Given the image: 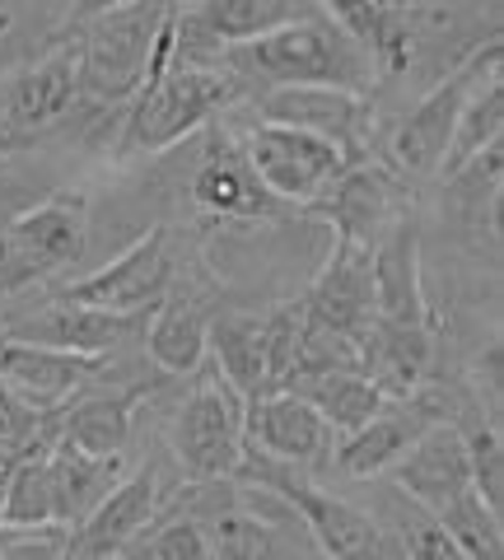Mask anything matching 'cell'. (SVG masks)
<instances>
[{
  "mask_svg": "<svg viewBox=\"0 0 504 560\" xmlns=\"http://www.w3.org/2000/svg\"><path fill=\"white\" fill-rule=\"evenodd\" d=\"M173 5H108L80 24V98L127 103L154 80V57L173 38Z\"/></svg>",
  "mask_w": 504,
  "mask_h": 560,
  "instance_id": "3957f363",
  "label": "cell"
},
{
  "mask_svg": "<svg viewBox=\"0 0 504 560\" xmlns=\"http://www.w3.org/2000/svg\"><path fill=\"white\" fill-rule=\"evenodd\" d=\"M388 490H397L402 500H411L415 510L439 514L444 504H454L458 495L472 490V471H467V448L454 420H439L430 425L421 440H415L397 467L388 471Z\"/></svg>",
  "mask_w": 504,
  "mask_h": 560,
  "instance_id": "ac0fdd59",
  "label": "cell"
},
{
  "mask_svg": "<svg viewBox=\"0 0 504 560\" xmlns=\"http://www.w3.org/2000/svg\"><path fill=\"white\" fill-rule=\"evenodd\" d=\"M98 370H103V360H84V355H66V350L0 337V383L38 411H61L66 397L80 393Z\"/></svg>",
  "mask_w": 504,
  "mask_h": 560,
  "instance_id": "603a6c76",
  "label": "cell"
},
{
  "mask_svg": "<svg viewBox=\"0 0 504 560\" xmlns=\"http://www.w3.org/2000/svg\"><path fill=\"white\" fill-rule=\"evenodd\" d=\"M224 75L243 80H262L267 90H294V84H327V90H351L370 94L374 66L355 47V38L345 33L327 5H313L294 24L267 33L257 43L230 47L215 61Z\"/></svg>",
  "mask_w": 504,
  "mask_h": 560,
  "instance_id": "6da1fadb",
  "label": "cell"
},
{
  "mask_svg": "<svg viewBox=\"0 0 504 560\" xmlns=\"http://www.w3.org/2000/svg\"><path fill=\"white\" fill-rule=\"evenodd\" d=\"M439 528L454 537V547L467 560H504V523L500 514L485 504L477 490H467L454 504H444L439 514H430Z\"/></svg>",
  "mask_w": 504,
  "mask_h": 560,
  "instance_id": "d6a6232c",
  "label": "cell"
},
{
  "mask_svg": "<svg viewBox=\"0 0 504 560\" xmlns=\"http://www.w3.org/2000/svg\"><path fill=\"white\" fill-rule=\"evenodd\" d=\"M51 448H38L5 467V510L0 533H51L57 528V490H51ZM61 533V528H57Z\"/></svg>",
  "mask_w": 504,
  "mask_h": 560,
  "instance_id": "f546056e",
  "label": "cell"
},
{
  "mask_svg": "<svg viewBox=\"0 0 504 560\" xmlns=\"http://www.w3.org/2000/svg\"><path fill=\"white\" fill-rule=\"evenodd\" d=\"M243 160H248L253 178L262 183L271 201H290V206L318 201L323 191L355 164L351 154H341L337 145H327V140L290 131V127H271V121H257V127L243 136Z\"/></svg>",
  "mask_w": 504,
  "mask_h": 560,
  "instance_id": "9c48e42d",
  "label": "cell"
},
{
  "mask_svg": "<svg viewBox=\"0 0 504 560\" xmlns=\"http://www.w3.org/2000/svg\"><path fill=\"white\" fill-rule=\"evenodd\" d=\"M439 420H448L444 401H434L425 393H411L402 401H384L370 425H360L355 434L337 440L332 463L341 477H351V481H384L397 467V458H402L430 425H439Z\"/></svg>",
  "mask_w": 504,
  "mask_h": 560,
  "instance_id": "5bb4252c",
  "label": "cell"
},
{
  "mask_svg": "<svg viewBox=\"0 0 504 560\" xmlns=\"http://www.w3.org/2000/svg\"><path fill=\"white\" fill-rule=\"evenodd\" d=\"M206 331H211V313L201 308V300H192V294H168V300L150 313L141 337H145L154 370L197 374L206 360Z\"/></svg>",
  "mask_w": 504,
  "mask_h": 560,
  "instance_id": "f1b7e54d",
  "label": "cell"
},
{
  "mask_svg": "<svg viewBox=\"0 0 504 560\" xmlns=\"http://www.w3.org/2000/svg\"><path fill=\"white\" fill-rule=\"evenodd\" d=\"M355 370L388 401H402L425 388L434 370V327H392L370 323L355 346Z\"/></svg>",
  "mask_w": 504,
  "mask_h": 560,
  "instance_id": "7402d4cb",
  "label": "cell"
},
{
  "mask_svg": "<svg viewBox=\"0 0 504 560\" xmlns=\"http://www.w3.org/2000/svg\"><path fill=\"white\" fill-rule=\"evenodd\" d=\"M257 113H262V121H271V127L318 136L355 160L360 145H364V131H370L374 103H370V94H351V90L294 84V90H267L257 98Z\"/></svg>",
  "mask_w": 504,
  "mask_h": 560,
  "instance_id": "2e32d148",
  "label": "cell"
},
{
  "mask_svg": "<svg viewBox=\"0 0 504 560\" xmlns=\"http://www.w3.org/2000/svg\"><path fill=\"white\" fill-rule=\"evenodd\" d=\"M0 560H66V533H0Z\"/></svg>",
  "mask_w": 504,
  "mask_h": 560,
  "instance_id": "8d00e7d4",
  "label": "cell"
},
{
  "mask_svg": "<svg viewBox=\"0 0 504 560\" xmlns=\"http://www.w3.org/2000/svg\"><path fill=\"white\" fill-rule=\"evenodd\" d=\"M234 481L257 486L281 500L285 510L300 518L304 537L318 547L323 560H402L392 533L374 518L370 504H355V500L337 495V490H323L308 471H294L285 463H271L262 453L243 448Z\"/></svg>",
  "mask_w": 504,
  "mask_h": 560,
  "instance_id": "7a4b0ae2",
  "label": "cell"
},
{
  "mask_svg": "<svg viewBox=\"0 0 504 560\" xmlns=\"http://www.w3.org/2000/svg\"><path fill=\"white\" fill-rule=\"evenodd\" d=\"M243 401L215 370L192 383L173 416V458L192 486H220L234 481L243 463Z\"/></svg>",
  "mask_w": 504,
  "mask_h": 560,
  "instance_id": "ba28073f",
  "label": "cell"
},
{
  "mask_svg": "<svg viewBox=\"0 0 504 560\" xmlns=\"http://www.w3.org/2000/svg\"><path fill=\"white\" fill-rule=\"evenodd\" d=\"M10 28V10H0V33H5Z\"/></svg>",
  "mask_w": 504,
  "mask_h": 560,
  "instance_id": "f35d334b",
  "label": "cell"
},
{
  "mask_svg": "<svg viewBox=\"0 0 504 560\" xmlns=\"http://www.w3.org/2000/svg\"><path fill=\"white\" fill-rule=\"evenodd\" d=\"M80 103V57L75 43H57L33 66L14 70L0 84V150L28 140L71 113Z\"/></svg>",
  "mask_w": 504,
  "mask_h": 560,
  "instance_id": "8fae6325",
  "label": "cell"
},
{
  "mask_svg": "<svg viewBox=\"0 0 504 560\" xmlns=\"http://www.w3.org/2000/svg\"><path fill=\"white\" fill-rule=\"evenodd\" d=\"M308 210L332 224L337 243L351 248H374L397 220L411 215L402 178L384 164H351L318 201H308Z\"/></svg>",
  "mask_w": 504,
  "mask_h": 560,
  "instance_id": "7c38bea8",
  "label": "cell"
},
{
  "mask_svg": "<svg viewBox=\"0 0 504 560\" xmlns=\"http://www.w3.org/2000/svg\"><path fill=\"white\" fill-rule=\"evenodd\" d=\"M0 168H5V150H0Z\"/></svg>",
  "mask_w": 504,
  "mask_h": 560,
  "instance_id": "ab89813d",
  "label": "cell"
},
{
  "mask_svg": "<svg viewBox=\"0 0 504 560\" xmlns=\"http://www.w3.org/2000/svg\"><path fill=\"white\" fill-rule=\"evenodd\" d=\"M281 393H294L304 397L313 411H318L327 420V430L337 434V440H345V434H355L360 425H370V420L378 416V407H384V393L374 388L370 378H364L360 370H323V374H300L290 378Z\"/></svg>",
  "mask_w": 504,
  "mask_h": 560,
  "instance_id": "83f0119b",
  "label": "cell"
},
{
  "mask_svg": "<svg viewBox=\"0 0 504 560\" xmlns=\"http://www.w3.org/2000/svg\"><path fill=\"white\" fill-rule=\"evenodd\" d=\"M168 290H173V238L168 230H150L121 257H113L108 267L66 280L57 300L117 313V318H150L168 300Z\"/></svg>",
  "mask_w": 504,
  "mask_h": 560,
  "instance_id": "30bf717a",
  "label": "cell"
},
{
  "mask_svg": "<svg viewBox=\"0 0 504 560\" xmlns=\"http://www.w3.org/2000/svg\"><path fill=\"white\" fill-rule=\"evenodd\" d=\"M206 490V500H197L192 514L206 533V547H211V560H304L294 533L300 518L276 495L257 486H197Z\"/></svg>",
  "mask_w": 504,
  "mask_h": 560,
  "instance_id": "52a82bcc",
  "label": "cell"
},
{
  "mask_svg": "<svg viewBox=\"0 0 504 560\" xmlns=\"http://www.w3.org/2000/svg\"><path fill=\"white\" fill-rule=\"evenodd\" d=\"M160 471L141 467L131 477H121V486L113 490L98 510L80 523L75 533H66V560H113L127 556L136 547L154 518H160Z\"/></svg>",
  "mask_w": 504,
  "mask_h": 560,
  "instance_id": "e0dca14e",
  "label": "cell"
},
{
  "mask_svg": "<svg viewBox=\"0 0 504 560\" xmlns=\"http://www.w3.org/2000/svg\"><path fill=\"white\" fill-rule=\"evenodd\" d=\"M500 131H504V80H485L481 90L467 98V108L458 117L454 145L444 154L439 178H458L467 164H477L481 154L500 150Z\"/></svg>",
  "mask_w": 504,
  "mask_h": 560,
  "instance_id": "4dcf8cb0",
  "label": "cell"
},
{
  "mask_svg": "<svg viewBox=\"0 0 504 560\" xmlns=\"http://www.w3.org/2000/svg\"><path fill=\"white\" fill-rule=\"evenodd\" d=\"M192 201L201 210H211V215H220V220H262V215H271V206H276L262 191V183L253 178L243 150L230 145V140L211 145V154L197 164Z\"/></svg>",
  "mask_w": 504,
  "mask_h": 560,
  "instance_id": "484cf974",
  "label": "cell"
},
{
  "mask_svg": "<svg viewBox=\"0 0 504 560\" xmlns=\"http://www.w3.org/2000/svg\"><path fill=\"white\" fill-rule=\"evenodd\" d=\"M84 238H90V201L80 191H57L20 210L0 230V300L75 267L84 257Z\"/></svg>",
  "mask_w": 504,
  "mask_h": 560,
  "instance_id": "8992f818",
  "label": "cell"
},
{
  "mask_svg": "<svg viewBox=\"0 0 504 560\" xmlns=\"http://www.w3.org/2000/svg\"><path fill=\"white\" fill-rule=\"evenodd\" d=\"M145 388L131 393H94L80 397L71 407L57 411V444H71L90 458H121L131 440V420H136V401Z\"/></svg>",
  "mask_w": 504,
  "mask_h": 560,
  "instance_id": "4316f807",
  "label": "cell"
},
{
  "mask_svg": "<svg viewBox=\"0 0 504 560\" xmlns=\"http://www.w3.org/2000/svg\"><path fill=\"white\" fill-rule=\"evenodd\" d=\"M51 490H57V528L75 533L127 477V458H90L71 444H51Z\"/></svg>",
  "mask_w": 504,
  "mask_h": 560,
  "instance_id": "d4e9b609",
  "label": "cell"
},
{
  "mask_svg": "<svg viewBox=\"0 0 504 560\" xmlns=\"http://www.w3.org/2000/svg\"><path fill=\"white\" fill-rule=\"evenodd\" d=\"M370 276H374V323L430 327V300L421 280V234H415L411 215L397 220L370 248Z\"/></svg>",
  "mask_w": 504,
  "mask_h": 560,
  "instance_id": "ffe728a7",
  "label": "cell"
},
{
  "mask_svg": "<svg viewBox=\"0 0 504 560\" xmlns=\"http://www.w3.org/2000/svg\"><path fill=\"white\" fill-rule=\"evenodd\" d=\"M243 444L271 463H285L294 471H313L332 458L337 434L327 420L294 393H267L243 407Z\"/></svg>",
  "mask_w": 504,
  "mask_h": 560,
  "instance_id": "9a60e30c",
  "label": "cell"
},
{
  "mask_svg": "<svg viewBox=\"0 0 504 560\" xmlns=\"http://www.w3.org/2000/svg\"><path fill=\"white\" fill-rule=\"evenodd\" d=\"M500 61H504V47L491 38L485 47L467 51V61L448 70L444 80L430 84V94L402 117V127H397L392 145H388L397 178H439L467 98H472L485 80H500Z\"/></svg>",
  "mask_w": 504,
  "mask_h": 560,
  "instance_id": "5b68a950",
  "label": "cell"
},
{
  "mask_svg": "<svg viewBox=\"0 0 504 560\" xmlns=\"http://www.w3.org/2000/svg\"><path fill=\"white\" fill-rule=\"evenodd\" d=\"M462 448H467V471H472V490L500 514L504 504V440L495 420H472V425H458Z\"/></svg>",
  "mask_w": 504,
  "mask_h": 560,
  "instance_id": "e575fe53",
  "label": "cell"
},
{
  "mask_svg": "<svg viewBox=\"0 0 504 560\" xmlns=\"http://www.w3.org/2000/svg\"><path fill=\"white\" fill-rule=\"evenodd\" d=\"M327 14H332V20L355 38V47L370 57L374 80L407 75V70L415 66V57H421L425 10L370 0V5H327Z\"/></svg>",
  "mask_w": 504,
  "mask_h": 560,
  "instance_id": "44dd1931",
  "label": "cell"
},
{
  "mask_svg": "<svg viewBox=\"0 0 504 560\" xmlns=\"http://www.w3.org/2000/svg\"><path fill=\"white\" fill-rule=\"evenodd\" d=\"M127 560H211V547H206V533L192 514H173L164 523H150Z\"/></svg>",
  "mask_w": 504,
  "mask_h": 560,
  "instance_id": "d590c367",
  "label": "cell"
},
{
  "mask_svg": "<svg viewBox=\"0 0 504 560\" xmlns=\"http://www.w3.org/2000/svg\"><path fill=\"white\" fill-rule=\"evenodd\" d=\"M113 560H127V556H113Z\"/></svg>",
  "mask_w": 504,
  "mask_h": 560,
  "instance_id": "b9f144b4",
  "label": "cell"
},
{
  "mask_svg": "<svg viewBox=\"0 0 504 560\" xmlns=\"http://www.w3.org/2000/svg\"><path fill=\"white\" fill-rule=\"evenodd\" d=\"M243 84L224 75L220 66H183L173 61L164 75H154L141 94H136L127 121L117 136V160H136V154H160L178 145L192 131H201L215 113H224L238 98Z\"/></svg>",
  "mask_w": 504,
  "mask_h": 560,
  "instance_id": "277c9868",
  "label": "cell"
},
{
  "mask_svg": "<svg viewBox=\"0 0 504 560\" xmlns=\"http://www.w3.org/2000/svg\"><path fill=\"white\" fill-rule=\"evenodd\" d=\"M57 444V411H38L0 383V467Z\"/></svg>",
  "mask_w": 504,
  "mask_h": 560,
  "instance_id": "836d02e7",
  "label": "cell"
},
{
  "mask_svg": "<svg viewBox=\"0 0 504 560\" xmlns=\"http://www.w3.org/2000/svg\"><path fill=\"white\" fill-rule=\"evenodd\" d=\"M374 518L392 533L402 560H467V556L454 547V537L439 528V523H434L425 510H415L411 500H402L397 490H388V486H384V495H378Z\"/></svg>",
  "mask_w": 504,
  "mask_h": 560,
  "instance_id": "1f68e13d",
  "label": "cell"
},
{
  "mask_svg": "<svg viewBox=\"0 0 504 560\" xmlns=\"http://www.w3.org/2000/svg\"><path fill=\"white\" fill-rule=\"evenodd\" d=\"M206 350L215 355V374L243 401H257L271 393L267 313H215L211 331H206Z\"/></svg>",
  "mask_w": 504,
  "mask_h": 560,
  "instance_id": "cb8c5ba5",
  "label": "cell"
},
{
  "mask_svg": "<svg viewBox=\"0 0 504 560\" xmlns=\"http://www.w3.org/2000/svg\"><path fill=\"white\" fill-rule=\"evenodd\" d=\"M304 331L360 346L364 327L374 323V276H370V248L337 243L327 267L313 276L308 294L300 300Z\"/></svg>",
  "mask_w": 504,
  "mask_h": 560,
  "instance_id": "4fadbf2b",
  "label": "cell"
},
{
  "mask_svg": "<svg viewBox=\"0 0 504 560\" xmlns=\"http://www.w3.org/2000/svg\"><path fill=\"white\" fill-rule=\"evenodd\" d=\"M0 510H5V467H0Z\"/></svg>",
  "mask_w": 504,
  "mask_h": 560,
  "instance_id": "74e56055",
  "label": "cell"
},
{
  "mask_svg": "<svg viewBox=\"0 0 504 560\" xmlns=\"http://www.w3.org/2000/svg\"><path fill=\"white\" fill-rule=\"evenodd\" d=\"M0 337H5V323H0Z\"/></svg>",
  "mask_w": 504,
  "mask_h": 560,
  "instance_id": "60d3db41",
  "label": "cell"
},
{
  "mask_svg": "<svg viewBox=\"0 0 504 560\" xmlns=\"http://www.w3.org/2000/svg\"><path fill=\"white\" fill-rule=\"evenodd\" d=\"M136 331H145V318H117V313H103V308L51 300L33 313V318L5 327V337L28 341V346H47V350H66V355H84V360H108Z\"/></svg>",
  "mask_w": 504,
  "mask_h": 560,
  "instance_id": "d6986e66",
  "label": "cell"
}]
</instances>
